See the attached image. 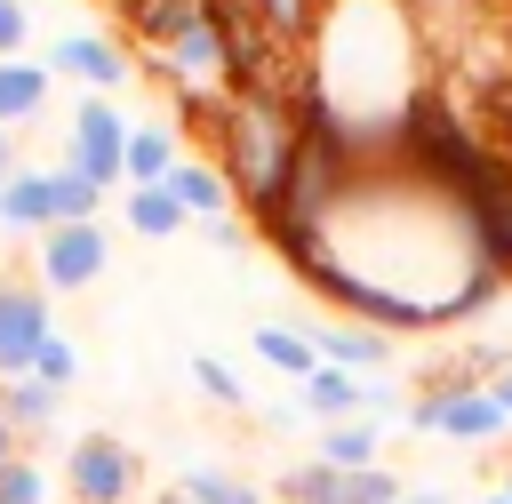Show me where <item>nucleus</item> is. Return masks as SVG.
Listing matches in <instances>:
<instances>
[{"label": "nucleus", "instance_id": "72a5a7b5", "mask_svg": "<svg viewBox=\"0 0 512 504\" xmlns=\"http://www.w3.org/2000/svg\"><path fill=\"white\" fill-rule=\"evenodd\" d=\"M496 496H512V464H504V480H496Z\"/></svg>", "mask_w": 512, "mask_h": 504}, {"label": "nucleus", "instance_id": "1a4fd4ad", "mask_svg": "<svg viewBox=\"0 0 512 504\" xmlns=\"http://www.w3.org/2000/svg\"><path fill=\"white\" fill-rule=\"evenodd\" d=\"M304 336H312V352H320L328 368H352V376L392 368V336L368 328V320H320V328H304Z\"/></svg>", "mask_w": 512, "mask_h": 504}, {"label": "nucleus", "instance_id": "c85d7f7f", "mask_svg": "<svg viewBox=\"0 0 512 504\" xmlns=\"http://www.w3.org/2000/svg\"><path fill=\"white\" fill-rule=\"evenodd\" d=\"M488 400H496V408H504V416H512V360H504V368H496V376H488Z\"/></svg>", "mask_w": 512, "mask_h": 504}, {"label": "nucleus", "instance_id": "7ed1b4c3", "mask_svg": "<svg viewBox=\"0 0 512 504\" xmlns=\"http://www.w3.org/2000/svg\"><path fill=\"white\" fill-rule=\"evenodd\" d=\"M144 488V456L120 432H80L64 448V496L72 504H128Z\"/></svg>", "mask_w": 512, "mask_h": 504}, {"label": "nucleus", "instance_id": "4468645a", "mask_svg": "<svg viewBox=\"0 0 512 504\" xmlns=\"http://www.w3.org/2000/svg\"><path fill=\"white\" fill-rule=\"evenodd\" d=\"M176 160H184L176 128H160V120H128V184H168ZM128 184H120V192H128Z\"/></svg>", "mask_w": 512, "mask_h": 504}, {"label": "nucleus", "instance_id": "6ab92c4d", "mask_svg": "<svg viewBox=\"0 0 512 504\" xmlns=\"http://www.w3.org/2000/svg\"><path fill=\"white\" fill-rule=\"evenodd\" d=\"M176 488H184L192 504H264V488H256V480H240L232 464H184V472H176Z\"/></svg>", "mask_w": 512, "mask_h": 504}, {"label": "nucleus", "instance_id": "f03ea898", "mask_svg": "<svg viewBox=\"0 0 512 504\" xmlns=\"http://www.w3.org/2000/svg\"><path fill=\"white\" fill-rule=\"evenodd\" d=\"M72 176H88L96 192H120L128 184V112L112 96H80L72 120H64V160Z\"/></svg>", "mask_w": 512, "mask_h": 504}, {"label": "nucleus", "instance_id": "20e7f679", "mask_svg": "<svg viewBox=\"0 0 512 504\" xmlns=\"http://www.w3.org/2000/svg\"><path fill=\"white\" fill-rule=\"evenodd\" d=\"M448 208H456V224H464V240H472V264L512 288V168L496 160V168H488L464 200H448Z\"/></svg>", "mask_w": 512, "mask_h": 504}, {"label": "nucleus", "instance_id": "7c9ffc66", "mask_svg": "<svg viewBox=\"0 0 512 504\" xmlns=\"http://www.w3.org/2000/svg\"><path fill=\"white\" fill-rule=\"evenodd\" d=\"M8 456H24V440H16V424L0 416V464H8Z\"/></svg>", "mask_w": 512, "mask_h": 504}, {"label": "nucleus", "instance_id": "a878e982", "mask_svg": "<svg viewBox=\"0 0 512 504\" xmlns=\"http://www.w3.org/2000/svg\"><path fill=\"white\" fill-rule=\"evenodd\" d=\"M8 56H32V8L24 0H0V64Z\"/></svg>", "mask_w": 512, "mask_h": 504}, {"label": "nucleus", "instance_id": "2eb2a0df", "mask_svg": "<svg viewBox=\"0 0 512 504\" xmlns=\"http://www.w3.org/2000/svg\"><path fill=\"white\" fill-rule=\"evenodd\" d=\"M320 464H336V472H360V464H376L384 456V424L376 416H352V424H320V448H312Z\"/></svg>", "mask_w": 512, "mask_h": 504}, {"label": "nucleus", "instance_id": "412c9836", "mask_svg": "<svg viewBox=\"0 0 512 504\" xmlns=\"http://www.w3.org/2000/svg\"><path fill=\"white\" fill-rule=\"evenodd\" d=\"M48 184H56V224H104V200H112V192H96V184L72 176V168H48Z\"/></svg>", "mask_w": 512, "mask_h": 504}, {"label": "nucleus", "instance_id": "f8f14e48", "mask_svg": "<svg viewBox=\"0 0 512 504\" xmlns=\"http://www.w3.org/2000/svg\"><path fill=\"white\" fill-rule=\"evenodd\" d=\"M48 88H56V72H48L40 56H8V64H0V128L16 136L24 120H40V112H48Z\"/></svg>", "mask_w": 512, "mask_h": 504}, {"label": "nucleus", "instance_id": "f257e3e1", "mask_svg": "<svg viewBox=\"0 0 512 504\" xmlns=\"http://www.w3.org/2000/svg\"><path fill=\"white\" fill-rule=\"evenodd\" d=\"M208 160L224 168L232 184V208L248 224H264L288 192V168H296V112L288 96H224L216 128H208Z\"/></svg>", "mask_w": 512, "mask_h": 504}, {"label": "nucleus", "instance_id": "bb28decb", "mask_svg": "<svg viewBox=\"0 0 512 504\" xmlns=\"http://www.w3.org/2000/svg\"><path fill=\"white\" fill-rule=\"evenodd\" d=\"M480 136H488L496 160L512 168V88H488V120H480Z\"/></svg>", "mask_w": 512, "mask_h": 504}, {"label": "nucleus", "instance_id": "f3484780", "mask_svg": "<svg viewBox=\"0 0 512 504\" xmlns=\"http://www.w3.org/2000/svg\"><path fill=\"white\" fill-rule=\"evenodd\" d=\"M56 400H64V392H48V384H32V376H8V384H0V416L16 424V440H40V432L56 424Z\"/></svg>", "mask_w": 512, "mask_h": 504}, {"label": "nucleus", "instance_id": "dca6fc26", "mask_svg": "<svg viewBox=\"0 0 512 504\" xmlns=\"http://www.w3.org/2000/svg\"><path fill=\"white\" fill-rule=\"evenodd\" d=\"M120 216H128V232L136 240H176L192 216L168 200V184H128V200H120Z\"/></svg>", "mask_w": 512, "mask_h": 504}, {"label": "nucleus", "instance_id": "393cba45", "mask_svg": "<svg viewBox=\"0 0 512 504\" xmlns=\"http://www.w3.org/2000/svg\"><path fill=\"white\" fill-rule=\"evenodd\" d=\"M192 384L216 400V408H248V392H240V376L216 360V352H192Z\"/></svg>", "mask_w": 512, "mask_h": 504}, {"label": "nucleus", "instance_id": "5701e85b", "mask_svg": "<svg viewBox=\"0 0 512 504\" xmlns=\"http://www.w3.org/2000/svg\"><path fill=\"white\" fill-rule=\"evenodd\" d=\"M32 384L72 392V384H80V344H72V336H48V344L32 352Z\"/></svg>", "mask_w": 512, "mask_h": 504}, {"label": "nucleus", "instance_id": "f704fd0d", "mask_svg": "<svg viewBox=\"0 0 512 504\" xmlns=\"http://www.w3.org/2000/svg\"><path fill=\"white\" fill-rule=\"evenodd\" d=\"M480 504H512V496H480Z\"/></svg>", "mask_w": 512, "mask_h": 504}, {"label": "nucleus", "instance_id": "4be33fe9", "mask_svg": "<svg viewBox=\"0 0 512 504\" xmlns=\"http://www.w3.org/2000/svg\"><path fill=\"white\" fill-rule=\"evenodd\" d=\"M408 480L392 464H360V472H336V504H400Z\"/></svg>", "mask_w": 512, "mask_h": 504}, {"label": "nucleus", "instance_id": "aec40b11", "mask_svg": "<svg viewBox=\"0 0 512 504\" xmlns=\"http://www.w3.org/2000/svg\"><path fill=\"white\" fill-rule=\"evenodd\" d=\"M248 8H256V24H264L280 48H304V40L320 32V8H328V0H248Z\"/></svg>", "mask_w": 512, "mask_h": 504}, {"label": "nucleus", "instance_id": "2f4dec72", "mask_svg": "<svg viewBox=\"0 0 512 504\" xmlns=\"http://www.w3.org/2000/svg\"><path fill=\"white\" fill-rule=\"evenodd\" d=\"M400 504H448V488H408Z\"/></svg>", "mask_w": 512, "mask_h": 504}, {"label": "nucleus", "instance_id": "cd10ccee", "mask_svg": "<svg viewBox=\"0 0 512 504\" xmlns=\"http://www.w3.org/2000/svg\"><path fill=\"white\" fill-rule=\"evenodd\" d=\"M208 240H216L224 256H240V248H248V224H240V216H216V224H208Z\"/></svg>", "mask_w": 512, "mask_h": 504}, {"label": "nucleus", "instance_id": "473e14b6", "mask_svg": "<svg viewBox=\"0 0 512 504\" xmlns=\"http://www.w3.org/2000/svg\"><path fill=\"white\" fill-rule=\"evenodd\" d=\"M152 504H192V496H184V488H160V496H152Z\"/></svg>", "mask_w": 512, "mask_h": 504}, {"label": "nucleus", "instance_id": "423d86ee", "mask_svg": "<svg viewBox=\"0 0 512 504\" xmlns=\"http://www.w3.org/2000/svg\"><path fill=\"white\" fill-rule=\"evenodd\" d=\"M296 408L312 416V424H352V416H376V424H392L400 416V400L392 392H376L368 376H352V368H312L304 384H296Z\"/></svg>", "mask_w": 512, "mask_h": 504}, {"label": "nucleus", "instance_id": "0eeeda50", "mask_svg": "<svg viewBox=\"0 0 512 504\" xmlns=\"http://www.w3.org/2000/svg\"><path fill=\"white\" fill-rule=\"evenodd\" d=\"M40 64H48L56 80H80L88 96L128 88V72H136V56H128L120 40H104V32H56V40L40 48Z\"/></svg>", "mask_w": 512, "mask_h": 504}, {"label": "nucleus", "instance_id": "6e6552de", "mask_svg": "<svg viewBox=\"0 0 512 504\" xmlns=\"http://www.w3.org/2000/svg\"><path fill=\"white\" fill-rule=\"evenodd\" d=\"M56 336L48 320V288L40 280H0V384L8 376H32V352Z\"/></svg>", "mask_w": 512, "mask_h": 504}, {"label": "nucleus", "instance_id": "b1692460", "mask_svg": "<svg viewBox=\"0 0 512 504\" xmlns=\"http://www.w3.org/2000/svg\"><path fill=\"white\" fill-rule=\"evenodd\" d=\"M0 504H48V464L40 456H8L0 464Z\"/></svg>", "mask_w": 512, "mask_h": 504}, {"label": "nucleus", "instance_id": "9d476101", "mask_svg": "<svg viewBox=\"0 0 512 504\" xmlns=\"http://www.w3.org/2000/svg\"><path fill=\"white\" fill-rule=\"evenodd\" d=\"M208 16V0H120V24H128V40L144 48V56H160L176 32H192Z\"/></svg>", "mask_w": 512, "mask_h": 504}, {"label": "nucleus", "instance_id": "39448f33", "mask_svg": "<svg viewBox=\"0 0 512 504\" xmlns=\"http://www.w3.org/2000/svg\"><path fill=\"white\" fill-rule=\"evenodd\" d=\"M104 264H112V232L104 224H48L40 232V256H32V272H40V288L56 296H72V288H88V280H104Z\"/></svg>", "mask_w": 512, "mask_h": 504}, {"label": "nucleus", "instance_id": "ddd939ff", "mask_svg": "<svg viewBox=\"0 0 512 504\" xmlns=\"http://www.w3.org/2000/svg\"><path fill=\"white\" fill-rule=\"evenodd\" d=\"M0 224L8 232H48L56 224V184H48V168H16L8 184H0Z\"/></svg>", "mask_w": 512, "mask_h": 504}, {"label": "nucleus", "instance_id": "c756f323", "mask_svg": "<svg viewBox=\"0 0 512 504\" xmlns=\"http://www.w3.org/2000/svg\"><path fill=\"white\" fill-rule=\"evenodd\" d=\"M16 168H24V160H16V136H8V128H0V184H8V176H16Z\"/></svg>", "mask_w": 512, "mask_h": 504}, {"label": "nucleus", "instance_id": "9b49d317", "mask_svg": "<svg viewBox=\"0 0 512 504\" xmlns=\"http://www.w3.org/2000/svg\"><path fill=\"white\" fill-rule=\"evenodd\" d=\"M168 200H176L184 216H200V224L232 216V184H224V168H216V160H192V152L168 168Z\"/></svg>", "mask_w": 512, "mask_h": 504}, {"label": "nucleus", "instance_id": "a211bd4d", "mask_svg": "<svg viewBox=\"0 0 512 504\" xmlns=\"http://www.w3.org/2000/svg\"><path fill=\"white\" fill-rule=\"evenodd\" d=\"M248 344H256V360H264V368H280V376H296V384H304V376L320 368V352H312V336H304V328H288V320H272V328H256Z\"/></svg>", "mask_w": 512, "mask_h": 504}]
</instances>
